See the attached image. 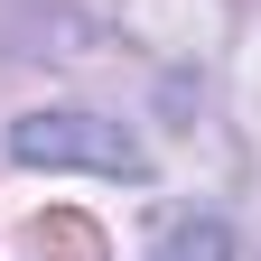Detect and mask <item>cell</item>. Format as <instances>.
<instances>
[{
    "instance_id": "7a4b0ae2",
    "label": "cell",
    "mask_w": 261,
    "mask_h": 261,
    "mask_svg": "<svg viewBox=\"0 0 261 261\" xmlns=\"http://www.w3.org/2000/svg\"><path fill=\"white\" fill-rule=\"evenodd\" d=\"M168 261H224V224H196V233L168 243Z\"/></svg>"
},
{
    "instance_id": "6da1fadb",
    "label": "cell",
    "mask_w": 261,
    "mask_h": 261,
    "mask_svg": "<svg viewBox=\"0 0 261 261\" xmlns=\"http://www.w3.org/2000/svg\"><path fill=\"white\" fill-rule=\"evenodd\" d=\"M10 159H19V168H103V177H140V149H130L112 121H93V112H28V121L10 130Z\"/></svg>"
}]
</instances>
